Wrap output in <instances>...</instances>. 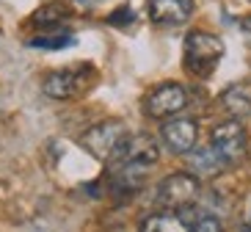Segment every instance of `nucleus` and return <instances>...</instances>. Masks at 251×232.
I'll list each match as a JSON object with an SVG mask.
<instances>
[{
    "label": "nucleus",
    "instance_id": "1",
    "mask_svg": "<svg viewBox=\"0 0 251 232\" xmlns=\"http://www.w3.org/2000/svg\"><path fill=\"white\" fill-rule=\"evenodd\" d=\"M224 58V42L207 30H191L182 42V64L185 72L193 77H210Z\"/></svg>",
    "mask_w": 251,
    "mask_h": 232
},
{
    "label": "nucleus",
    "instance_id": "2",
    "mask_svg": "<svg viewBox=\"0 0 251 232\" xmlns=\"http://www.w3.org/2000/svg\"><path fill=\"white\" fill-rule=\"evenodd\" d=\"M130 130H127L125 122L119 119H108V122H100L94 128H89L86 133L80 135V147L89 152L91 157L102 160V163H111L122 155L125 144L130 141Z\"/></svg>",
    "mask_w": 251,
    "mask_h": 232
},
{
    "label": "nucleus",
    "instance_id": "3",
    "mask_svg": "<svg viewBox=\"0 0 251 232\" xmlns=\"http://www.w3.org/2000/svg\"><path fill=\"white\" fill-rule=\"evenodd\" d=\"M199 194H201L199 177H193L191 172H174L157 182L152 202L160 210H185V207H193Z\"/></svg>",
    "mask_w": 251,
    "mask_h": 232
},
{
    "label": "nucleus",
    "instance_id": "4",
    "mask_svg": "<svg viewBox=\"0 0 251 232\" xmlns=\"http://www.w3.org/2000/svg\"><path fill=\"white\" fill-rule=\"evenodd\" d=\"M210 150L218 155L224 169H232V166L240 163L249 152V133H246L243 122L229 119L215 125L213 133H210Z\"/></svg>",
    "mask_w": 251,
    "mask_h": 232
},
{
    "label": "nucleus",
    "instance_id": "5",
    "mask_svg": "<svg viewBox=\"0 0 251 232\" xmlns=\"http://www.w3.org/2000/svg\"><path fill=\"white\" fill-rule=\"evenodd\" d=\"M188 89L179 83H160L144 97V113L149 119H171L188 108Z\"/></svg>",
    "mask_w": 251,
    "mask_h": 232
},
{
    "label": "nucleus",
    "instance_id": "6",
    "mask_svg": "<svg viewBox=\"0 0 251 232\" xmlns=\"http://www.w3.org/2000/svg\"><path fill=\"white\" fill-rule=\"evenodd\" d=\"M160 138L171 155H188L196 150L199 125H196V119H188V116H171L169 122H163Z\"/></svg>",
    "mask_w": 251,
    "mask_h": 232
},
{
    "label": "nucleus",
    "instance_id": "7",
    "mask_svg": "<svg viewBox=\"0 0 251 232\" xmlns=\"http://www.w3.org/2000/svg\"><path fill=\"white\" fill-rule=\"evenodd\" d=\"M91 75L89 67H64V69H55L42 80V91H45L50 100H72L75 94H80L86 80Z\"/></svg>",
    "mask_w": 251,
    "mask_h": 232
},
{
    "label": "nucleus",
    "instance_id": "8",
    "mask_svg": "<svg viewBox=\"0 0 251 232\" xmlns=\"http://www.w3.org/2000/svg\"><path fill=\"white\" fill-rule=\"evenodd\" d=\"M199 218H193V207L185 210H160L141 218L138 232H193Z\"/></svg>",
    "mask_w": 251,
    "mask_h": 232
},
{
    "label": "nucleus",
    "instance_id": "9",
    "mask_svg": "<svg viewBox=\"0 0 251 232\" xmlns=\"http://www.w3.org/2000/svg\"><path fill=\"white\" fill-rule=\"evenodd\" d=\"M149 20L160 28L185 25L193 14V0H147Z\"/></svg>",
    "mask_w": 251,
    "mask_h": 232
},
{
    "label": "nucleus",
    "instance_id": "10",
    "mask_svg": "<svg viewBox=\"0 0 251 232\" xmlns=\"http://www.w3.org/2000/svg\"><path fill=\"white\" fill-rule=\"evenodd\" d=\"M157 157H160V150H157L155 138L149 133H135V135H130V141L125 144V150H122V155L116 160H127V163H138V166L152 169L157 163Z\"/></svg>",
    "mask_w": 251,
    "mask_h": 232
},
{
    "label": "nucleus",
    "instance_id": "11",
    "mask_svg": "<svg viewBox=\"0 0 251 232\" xmlns=\"http://www.w3.org/2000/svg\"><path fill=\"white\" fill-rule=\"evenodd\" d=\"M221 111L226 113L229 119H246L251 113V83H232L221 91L218 97Z\"/></svg>",
    "mask_w": 251,
    "mask_h": 232
},
{
    "label": "nucleus",
    "instance_id": "12",
    "mask_svg": "<svg viewBox=\"0 0 251 232\" xmlns=\"http://www.w3.org/2000/svg\"><path fill=\"white\" fill-rule=\"evenodd\" d=\"M188 166H191V174L193 177H199V180H210L215 174L224 172V163L218 160L213 150H210V144L207 147H196L193 152H188Z\"/></svg>",
    "mask_w": 251,
    "mask_h": 232
},
{
    "label": "nucleus",
    "instance_id": "13",
    "mask_svg": "<svg viewBox=\"0 0 251 232\" xmlns=\"http://www.w3.org/2000/svg\"><path fill=\"white\" fill-rule=\"evenodd\" d=\"M72 45H75L72 30H50V33H39V36L28 39V47H36V50H64V47Z\"/></svg>",
    "mask_w": 251,
    "mask_h": 232
},
{
    "label": "nucleus",
    "instance_id": "14",
    "mask_svg": "<svg viewBox=\"0 0 251 232\" xmlns=\"http://www.w3.org/2000/svg\"><path fill=\"white\" fill-rule=\"evenodd\" d=\"M64 20H67V8L58 6V3H50V6H42L36 14L30 17V25H36V28H58Z\"/></svg>",
    "mask_w": 251,
    "mask_h": 232
},
{
    "label": "nucleus",
    "instance_id": "15",
    "mask_svg": "<svg viewBox=\"0 0 251 232\" xmlns=\"http://www.w3.org/2000/svg\"><path fill=\"white\" fill-rule=\"evenodd\" d=\"M108 23H111V25H119V28L133 25V23H135V11H133L130 6H122V8H116V11L108 17Z\"/></svg>",
    "mask_w": 251,
    "mask_h": 232
},
{
    "label": "nucleus",
    "instance_id": "16",
    "mask_svg": "<svg viewBox=\"0 0 251 232\" xmlns=\"http://www.w3.org/2000/svg\"><path fill=\"white\" fill-rule=\"evenodd\" d=\"M193 232H224V227L215 216H201L196 221V227H193Z\"/></svg>",
    "mask_w": 251,
    "mask_h": 232
},
{
    "label": "nucleus",
    "instance_id": "17",
    "mask_svg": "<svg viewBox=\"0 0 251 232\" xmlns=\"http://www.w3.org/2000/svg\"><path fill=\"white\" fill-rule=\"evenodd\" d=\"M243 33L249 36V42H251V17H246V20H243Z\"/></svg>",
    "mask_w": 251,
    "mask_h": 232
},
{
    "label": "nucleus",
    "instance_id": "18",
    "mask_svg": "<svg viewBox=\"0 0 251 232\" xmlns=\"http://www.w3.org/2000/svg\"><path fill=\"white\" fill-rule=\"evenodd\" d=\"M237 232H251V221H249V224H243V227H240Z\"/></svg>",
    "mask_w": 251,
    "mask_h": 232
}]
</instances>
